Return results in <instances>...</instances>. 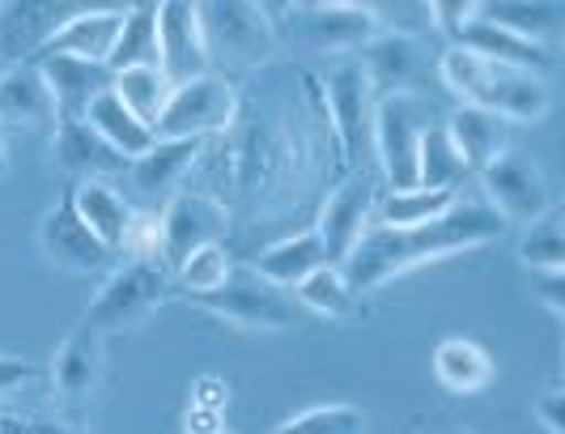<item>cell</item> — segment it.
Here are the masks:
<instances>
[{
  "mask_svg": "<svg viewBox=\"0 0 565 434\" xmlns=\"http://www.w3.org/2000/svg\"><path fill=\"white\" fill-rule=\"evenodd\" d=\"M56 162L73 183H89V179H103L124 167V158L85 119L56 124Z\"/></svg>",
  "mask_w": 565,
  "mask_h": 434,
  "instance_id": "cell-21",
  "label": "cell"
},
{
  "mask_svg": "<svg viewBox=\"0 0 565 434\" xmlns=\"http://www.w3.org/2000/svg\"><path fill=\"white\" fill-rule=\"evenodd\" d=\"M481 188H484V204L498 209L507 222H536L544 218L553 201H548V183H544V171L527 154L519 149H507L498 154L489 167H481Z\"/></svg>",
  "mask_w": 565,
  "mask_h": 434,
  "instance_id": "cell-7",
  "label": "cell"
},
{
  "mask_svg": "<svg viewBox=\"0 0 565 434\" xmlns=\"http://www.w3.org/2000/svg\"><path fill=\"white\" fill-rule=\"evenodd\" d=\"M493 73H498V64H489V60H481L477 52H468V47H459V43H451L438 56V77L459 98V107H481Z\"/></svg>",
  "mask_w": 565,
  "mask_h": 434,
  "instance_id": "cell-31",
  "label": "cell"
},
{
  "mask_svg": "<svg viewBox=\"0 0 565 434\" xmlns=\"http://www.w3.org/2000/svg\"><path fill=\"white\" fill-rule=\"evenodd\" d=\"M167 294V264L162 261H128L124 268H115L103 282V289L94 294L85 324L94 332H124L149 319V311L162 303Z\"/></svg>",
  "mask_w": 565,
  "mask_h": 434,
  "instance_id": "cell-4",
  "label": "cell"
},
{
  "mask_svg": "<svg viewBox=\"0 0 565 434\" xmlns=\"http://www.w3.org/2000/svg\"><path fill=\"white\" fill-rule=\"evenodd\" d=\"M68 4H0V56L26 64L68 18Z\"/></svg>",
  "mask_w": 565,
  "mask_h": 434,
  "instance_id": "cell-20",
  "label": "cell"
},
{
  "mask_svg": "<svg viewBox=\"0 0 565 434\" xmlns=\"http://www.w3.org/2000/svg\"><path fill=\"white\" fill-rule=\"evenodd\" d=\"M273 434H362V409L358 405H319L281 422Z\"/></svg>",
  "mask_w": 565,
  "mask_h": 434,
  "instance_id": "cell-38",
  "label": "cell"
},
{
  "mask_svg": "<svg viewBox=\"0 0 565 434\" xmlns=\"http://www.w3.org/2000/svg\"><path fill=\"white\" fill-rule=\"evenodd\" d=\"M222 431V413H209V409H192L188 413V434H217Z\"/></svg>",
  "mask_w": 565,
  "mask_h": 434,
  "instance_id": "cell-44",
  "label": "cell"
},
{
  "mask_svg": "<svg viewBox=\"0 0 565 434\" xmlns=\"http://www.w3.org/2000/svg\"><path fill=\"white\" fill-rule=\"evenodd\" d=\"M328 103H332V119L340 128L344 154L358 158L362 137L370 128V112H374V86H370L366 68L362 64H340L328 77Z\"/></svg>",
  "mask_w": 565,
  "mask_h": 434,
  "instance_id": "cell-17",
  "label": "cell"
},
{
  "mask_svg": "<svg viewBox=\"0 0 565 434\" xmlns=\"http://www.w3.org/2000/svg\"><path fill=\"white\" fill-rule=\"evenodd\" d=\"M536 417H540V426H544L548 434H565V396H562V388H548V392L540 396Z\"/></svg>",
  "mask_w": 565,
  "mask_h": 434,
  "instance_id": "cell-42",
  "label": "cell"
},
{
  "mask_svg": "<svg viewBox=\"0 0 565 434\" xmlns=\"http://www.w3.org/2000/svg\"><path fill=\"white\" fill-rule=\"evenodd\" d=\"M294 298H298L302 307H311L315 316H344V311L353 307V289L344 282V273L332 268V264L315 268L307 282H298V286H294Z\"/></svg>",
  "mask_w": 565,
  "mask_h": 434,
  "instance_id": "cell-37",
  "label": "cell"
},
{
  "mask_svg": "<svg viewBox=\"0 0 565 434\" xmlns=\"http://www.w3.org/2000/svg\"><path fill=\"white\" fill-rule=\"evenodd\" d=\"M298 30L319 52H353L379 34V22L370 4H302Z\"/></svg>",
  "mask_w": 565,
  "mask_h": 434,
  "instance_id": "cell-15",
  "label": "cell"
},
{
  "mask_svg": "<svg viewBox=\"0 0 565 434\" xmlns=\"http://www.w3.org/2000/svg\"><path fill=\"white\" fill-rule=\"evenodd\" d=\"M323 264H328V252H323L319 234L307 231V234H294V239L273 243L252 268L264 282H273L277 289H294L298 282H307L315 268H323Z\"/></svg>",
  "mask_w": 565,
  "mask_h": 434,
  "instance_id": "cell-26",
  "label": "cell"
},
{
  "mask_svg": "<svg viewBox=\"0 0 565 434\" xmlns=\"http://www.w3.org/2000/svg\"><path fill=\"white\" fill-rule=\"evenodd\" d=\"M230 119H234V89L226 77H196V82H183V86L170 89L167 107L153 124L158 137L179 141V137H200L209 141L213 133H222Z\"/></svg>",
  "mask_w": 565,
  "mask_h": 434,
  "instance_id": "cell-6",
  "label": "cell"
},
{
  "mask_svg": "<svg viewBox=\"0 0 565 434\" xmlns=\"http://www.w3.org/2000/svg\"><path fill=\"white\" fill-rule=\"evenodd\" d=\"M468 174L463 158L455 154L451 137L443 128V119H434L417 141V188L429 192H459V179Z\"/></svg>",
  "mask_w": 565,
  "mask_h": 434,
  "instance_id": "cell-30",
  "label": "cell"
},
{
  "mask_svg": "<svg viewBox=\"0 0 565 434\" xmlns=\"http://www.w3.org/2000/svg\"><path fill=\"white\" fill-rule=\"evenodd\" d=\"M43 82L52 89V103H56L60 124H73V119H85L89 103L98 94L111 89V68L107 64H89V60H73V56H47L34 60Z\"/></svg>",
  "mask_w": 565,
  "mask_h": 434,
  "instance_id": "cell-14",
  "label": "cell"
},
{
  "mask_svg": "<svg viewBox=\"0 0 565 434\" xmlns=\"http://www.w3.org/2000/svg\"><path fill=\"white\" fill-rule=\"evenodd\" d=\"M107 68L111 73H124V68H158V4H132V9H124V27L115 34Z\"/></svg>",
  "mask_w": 565,
  "mask_h": 434,
  "instance_id": "cell-28",
  "label": "cell"
},
{
  "mask_svg": "<svg viewBox=\"0 0 565 434\" xmlns=\"http://www.w3.org/2000/svg\"><path fill=\"white\" fill-rule=\"evenodd\" d=\"M370 213H374V188H370V179H349L344 188H337L328 197L319 222H315V234H319V243H323L332 268H340L344 256L353 252V243L370 226Z\"/></svg>",
  "mask_w": 565,
  "mask_h": 434,
  "instance_id": "cell-12",
  "label": "cell"
},
{
  "mask_svg": "<svg viewBox=\"0 0 565 434\" xmlns=\"http://www.w3.org/2000/svg\"><path fill=\"white\" fill-rule=\"evenodd\" d=\"M459 201V192H429V188H408V192H387L383 201H374V226H422L434 222L438 213H447Z\"/></svg>",
  "mask_w": 565,
  "mask_h": 434,
  "instance_id": "cell-32",
  "label": "cell"
},
{
  "mask_svg": "<svg viewBox=\"0 0 565 434\" xmlns=\"http://www.w3.org/2000/svg\"><path fill=\"white\" fill-rule=\"evenodd\" d=\"M429 18H434V30H443L447 39L459 43V34L481 18V4H459V0H438L429 4Z\"/></svg>",
  "mask_w": 565,
  "mask_h": 434,
  "instance_id": "cell-39",
  "label": "cell"
},
{
  "mask_svg": "<svg viewBox=\"0 0 565 434\" xmlns=\"http://www.w3.org/2000/svg\"><path fill=\"white\" fill-rule=\"evenodd\" d=\"M527 282H532V298L544 303L553 316L565 311V268H527Z\"/></svg>",
  "mask_w": 565,
  "mask_h": 434,
  "instance_id": "cell-40",
  "label": "cell"
},
{
  "mask_svg": "<svg viewBox=\"0 0 565 434\" xmlns=\"http://www.w3.org/2000/svg\"><path fill=\"white\" fill-rule=\"evenodd\" d=\"M34 375H39V367H34V362H22V358L0 353V396H4V392H13V388H22V383H30Z\"/></svg>",
  "mask_w": 565,
  "mask_h": 434,
  "instance_id": "cell-43",
  "label": "cell"
},
{
  "mask_svg": "<svg viewBox=\"0 0 565 434\" xmlns=\"http://www.w3.org/2000/svg\"><path fill=\"white\" fill-rule=\"evenodd\" d=\"M9 171V149H4V124H0V179Z\"/></svg>",
  "mask_w": 565,
  "mask_h": 434,
  "instance_id": "cell-45",
  "label": "cell"
},
{
  "mask_svg": "<svg viewBox=\"0 0 565 434\" xmlns=\"http://www.w3.org/2000/svg\"><path fill=\"white\" fill-rule=\"evenodd\" d=\"M434 107L417 98L413 89L404 94H383L370 112V137H374V154H379V167L383 179L392 183V192H408L417 188V141L422 133L434 124L429 116Z\"/></svg>",
  "mask_w": 565,
  "mask_h": 434,
  "instance_id": "cell-2",
  "label": "cell"
},
{
  "mask_svg": "<svg viewBox=\"0 0 565 434\" xmlns=\"http://www.w3.org/2000/svg\"><path fill=\"white\" fill-rule=\"evenodd\" d=\"M507 234V218L484 201H455L447 213H438L434 222L422 226H366L362 239L353 243V252L344 256L340 273L349 289H374L392 282L396 273H408L417 264L459 256V252H477L484 243Z\"/></svg>",
  "mask_w": 565,
  "mask_h": 434,
  "instance_id": "cell-1",
  "label": "cell"
},
{
  "mask_svg": "<svg viewBox=\"0 0 565 434\" xmlns=\"http://www.w3.org/2000/svg\"><path fill=\"white\" fill-rule=\"evenodd\" d=\"M170 89L174 86L162 77V68H124V73H115L111 77V94L132 112V116L145 119L149 128H153L158 116H162Z\"/></svg>",
  "mask_w": 565,
  "mask_h": 434,
  "instance_id": "cell-34",
  "label": "cell"
},
{
  "mask_svg": "<svg viewBox=\"0 0 565 434\" xmlns=\"http://www.w3.org/2000/svg\"><path fill=\"white\" fill-rule=\"evenodd\" d=\"M459 47L477 52V56L489 60V64H498V68H519V73H536V77H544V73L553 68V60H557L553 47L532 43V39H519V34L493 27V22H484V18H477L472 27L459 34Z\"/></svg>",
  "mask_w": 565,
  "mask_h": 434,
  "instance_id": "cell-16",
  "label": "cell"
},
{
  "mask_svg": "<svg viewBox=\"0 0 565 434\" xmlns=\"http://www.w3.org/2000/svg\"><path fill=\"white\" fill-rule=\"evenodd\" d=\"M103 375V332H94L89 324H77L56 349V362H52V392L64 413H82L98 388Z\"/></svg>",
  "mask_w": 565,
  "mask_h": 434,
  "instance_id": "cell-11",
  "label": "cell"
},
{
  "mask_svg": "<svg viewBox=\"0 0 565 434\" xmlns=\"http://www.w3.org/2000/svg\"><path fill=\"white\" fill-rule=\"evenodd\" d=\"M230 401V388H226V379H217V375H204L196 379V388H192V409H209V413H222Z\"/></svg>",
  "mask_w": 565,
  "mask_h": 434,
  "instance_id": "cell-41",
  "label": "cell"
},
{
  "mask_svg": "<svg viewBox=\"0 0 565 434\" xmlns=\"http://www.w3.org/2000/svg\"><path fill=\"white\" fill-rule=\"evenodd\" d=\"M158 68L170 86L209 77V47H204L196 4H183V0L158 4Z\"/></svg>",
  "mask_w": 565,
  "mask_h": 434,
  "instance_id": "cell-9",
  "label": "cell"
},
{
  "mask_svg": "<svg viewBox=\"0 0 565 434\" xmlns=\"http://www.w3.org/2000/svg\"><path fill=\"white\" fill-rule=\"evenodd\" d=\"M68 192H73V209H77V218H82L89 234L107 247V252H124V239H128V226H132V209L128 201L115 192L111 183H103V179H89V183H68Z\"/></svg>",
  "mask_w": 565,
  "mask_h": 434,
  "instance_id": "cell-18",
  "label": "cell"
},
{
  "mask_svg": "<svg viewBox=\"0 0 565 434\" xmlns=\"http://www.w3.org/2000/svg\"><path fill=\"white\" fill-rule=\"evenodd\" d=\"M481 18L519 34V39L544 43V47H553L557 34H562V9L557 4H481Z\"/></svg>",
  "mask_w": 565,
  "mask_h": 434,
  "instance_id": "cell-33",
  "label": "cell"
},
{
  "mask_svg": "<svg viewBox=\"0 0 565 434\" xmlns=\"http://www.w3.org/2000/svg\"><path fill=\"white\" fill-rule=\"evenodd\" d=\"M519 261H523V268H565L562 209H548L544 218L527 226L523 243H519Z\"/></svg>",
  "mask_w": 565,
  "mask_h": 434,
  "instance_id": "cell-35",
  "label": "cell"
},
{
  "mask_svg": "<svg viewBox=\"0 0 565 434\" xmlns=\"http://www.w3.org/2000/svg\"><path fill=\"white\" fill-rule=\"evenodd\" d=\"M226 209L204 197V192H179L170 197L162 209V222H158V256L167 268H179L196 247L209 243H222L226 234Z\"/></svg>",
  "mask_w": 565,
  "mask_h": 434,
  "instance_id": "cell-8",
  "label": "cell"
},
{
  "mask_svg": "<svg viewBox=\"0 0 565 434\" xmlns=\"http://www.w3.org/2000/svg\"><path fill=\"white\" fill-rule=\"evenodd\" d=\"M217 434H226V431H217Z\"/></svg>",
  "mask_w": 565,
  "mask_h": 434,
  "instance_id": "cell-46",
  "label": "cell"
},
{
  "mask_svg": "<svg viewBox=\"0 0 565 434\" xmlns=\"http://www.w3.org/2000/svg\"><path fill=\"white\" fill-rule=\"evenodd\" d=\"M230 273H234V261H230V252L222 247V243L196 247L188 261L174 268V277H179V289H183L188 298H196V294H213L217 286H226Z\"/></svg>",
  "mask_w": 565,
  "mask_h": 434,
  "instance_id": "cell-36",
  "label": "cell"
},
{
  "mask_svg": "<svg viewBox=\"0 0 565 434\" xmlns=\"http://www.w3.org/2000/svg\"><path fill=\"white\" fill-rule=\"evenodd\" d=\"M192 303L230 324H243V328H294V319H298L294 298L273 282H264L252 264H234L226 286H217L213 294H196Z\"/></svg>",
  "mask_w": 565,
  "mask_h": 434,
  "instance_id": "cell-5",
  "label": "cell"
},
{
  "mask_svg": "<svg viewBox=\"0 0 565 434\" xmlns=\"http://www.w3.org/2000/svg\"><path fill=\"white\" fill-rule=\"evenodd\" d=\"M417 64H422L417 39H404V34H374L366 43V60H362L370 86H383V94H404Z\"/></svg>",
  "mask_w": 565,
  "mask_h": 434,
  "instance_id": "cell-27",
  "label": "cell"
},
{
  "mask_svg": "<svg viewBox=\"0 0 565 434\" xmlns=\"http://www.w3.org/2000/svg\"><path fill=\"white\" fill-rule=\"evenodd\" d=\"M200 149H204L200 137H179V141L158 137V141L149 145L141 158L132 162V179H137V188H141L145 197H162V192H170V188L188 174V167L200 158Z\"/></svg>",
  "mask_w": 565,
  "mask_h": 434,
  "instance_id": "cell-25",
  "label": "cell"
},
{
  "mask_svg": "<svg viewBox=\"0 0 565 434\" xmlns=\"http://www.w3.org/2000/svg\"><path fill=\"white\" fill-rule=\"evenodd\" d=\"M119 27H124V9H82V13H68V18L52 30V39L39 47L34 60L73 56V60H89V64H107ZM34 60H30V64H34Z\"/></svg>",
  "mask_w": 565,
  "mask_h": 434,
  "instance_id": "cell-13",
  "label": "cell"
},
{
  "mask_svg": "<svg viewBox=\"0 0 565 434\" xmlns=\"http://www.w3.org/2000/svg\"><path fill=\"white\" fill-rule=\"evenodd\" d=\"M553 103V89L536 73H519V68H498L489 94H484L481 112L498 119H544Z\"/></svg>",
  "mask_w": 565,
  "mask_h": 434,
  "instance_id": "cell-23",
  "label": "cell"
},
{
  "mask_svg": "<svg viewBox=\"0 0 565 434\" xmlns=\"http://www.w3.org/2000/svg\"><path fill=\"white\" fill-rule=\"evenodd\" d=\"M39 247H43L47 261L60 264V268H68V273H103L115 256V252H107V247L89 234V226H85L82 218H77L68 188H64V197L47 209V218H43V226H39Z\"/></svg>",
  "mask_w": 565,
  "mask_h": 434,
  "instance_id": "cell-10",
  "label": "cell"
},
{
  "mask_svg": "<svg viewBox=\"0 0 565 434\" xmlns=\"http://www.w3.org/2000/svg\"><path fill=\"white\" fill-rule=\"evenodd\" d=\"M4 119H18L30 128H47L56 133V103H52V89L43 82L39 64H13L4 77H0V124Z\"/></svg>",
  "mask_w": 565,
  "mask_h": 434,
  "instance_id": "cell-19",
  "label": "cell"
},
{
  "mask_svg": "<svg viewBox=\"0 0 565 434\" xmlns=\"http://www.w3.org/2000/svg\"><path fill=\"white\" fill-rule=\"evenodd\" d=\"M200 30H204V47H209V64H238V68H255L268 64L277 52V34L273 22L259 4H196Z\"/></svg>",
  "mask_w": 565,
  "mask_h": 434,
  "instance_id": "cell-3",
  "label": "cell"
},
{
  "mask_svg": "<svg viewBox=\"0 0 565 434\" xmlns=\"http://www.w3.org/2000/svg\"><path fill=\"white\" fill-rule=\"evenodd\" d=\"M443 128L468 171H481L498 154H507V119L489 116L481 107H455L451 116L443 119Z\"/></svg>",
  "mask_w": 565,
  "mask_h": 434,
  "instance_id": "cell-22",
  "label": "cell"
},
{
  "mask_svg": "<svg viewBox=\"0 0 565 434\" xmlns=\"http://www.w3.org/2000/svg\"><path fill=\"white\" fill-rule=\"evenodd\" d=\"M434 375L447 392H481L493 379V362L477 341L468 337H447L434 349Z\"/></svg>",
  "mask_w": 565,
  "mask_h": 434,
  "instance_id": "cell-29",
  "label": "cell"
},
{
  "mask_svg": "<svg viewBox=\"0 0 565 434\" xmlns=\"http://www.w3.org/2000/svg\"><path fill=\"white\" fill-rule=\"evenodd\" d=\"M85 124L103 137V141L111 145L115 154L124 158V162H137L149 145L158 141V133L145 124V119H137L119 98H115L111 89L107 94H98L94 103H89V112H85Z\"/></svg>",
  "mask_w": 565,
  "mask_h": 434,
  "instance_id": "cell-24",
  "label": "cell"
}]
</instances>
